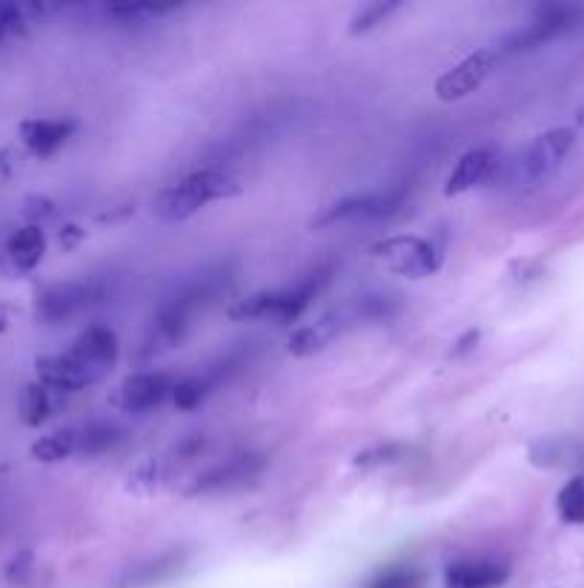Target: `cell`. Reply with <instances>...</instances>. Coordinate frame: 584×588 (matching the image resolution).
<instances>
[{"mask_svg": "<svg viewBox=\"0 0 584 588\" xmlns=\"http://www.w3.org/2000/svg\"><path fill=\"white\" fill-rule=\"evenodd\" d=\"M75 132V121L70 118H35V121H24L21 124V139H24L26 149L38 158H49L52 153L70 141Z\"/></svg>", "mask_w": 584, "mask_h": 588, "instance_id": "15", "label": "cell"}, {"mask_svg": "<svg viewBox=\"0 0 584 588\" xmlns=\"http://www.w3.org/2000/svg\"><path fill=\"white\" fill-rule=\"evenodd\" d=\"M212 387H216V382L209 380L207 373H200V376H190V380L175 382L172 399H175V405L181 410H193L212 394Z\"/></svg>", "mask_w": 584, "mask_h": 588, "instance_id": "21", "label": "cell"}, {"mask_svg": "<svg viewBox=\"0 0 584 588\" xmlns=\"http://www.w3.org/2000/svg\"><path fill=\"white\" fill-rule=\"evenodd\" d=\"M241 193V181L227 170H198L190 172L186 179L178 184L167 187L158 202H155V213L163 221H184V218L195 216L198 209L207 204L221 202V199H232Z\"/></svg>", "mask_w": 584, "mask_h": 588, "instance_id": "4", "label": "cell"}, {"mask_svg": "<svg viewBox=\"0 0 584 588\" xmlns=\"http://www.w3.org/2000/svg\"><path fill=\"white\" fill-rule=\"evenodd\" d=\"M54 7L47 3H0V44L15 35V32H24L26 26H32L40 17L52 15Z\"/></svg>", "mask_w": 584, "mask_h": 588, "instance_id": "18", "label": "cell"}, {"mask_svg": "<svg viewBox=\"0 0 584 588\" xmlns=\"http://www.w3.org/2000/svg\"><path fill=\"white\" fill-rule=\"evenodd\" d=\"M100 299H104V285L100 281H61V285H52L38 296V316L49 325H58V322L77 316L81 310L98 304Z\"/></svg>", "mask_w": 584, "mask_h": 588, "instance_id": "8", "label": "cell"}, {"mask_svg": "<svg viewBox=\"0 0 584 588\" xmlns=\"http://www.w3.org/2000/svg\"><path fill=\"white\" fill-rule=\"evenodd\" d=\"M172 12V7H153V3H115V7H107V15L115 21V24H146L153 17H161Z\"/></svg>", "mask_w": 584, "mask_h": 588, "instance_id": "24", "label": "cell"}, {"mask_svg": "<svg viewBox=\"0 0 584 588\" xmlns=\"http://www.w3.org/2000/svg\"><path fill=\"white\" fill-rule=\"evenodd\" d=\"M496 167H499V155H496V149L490 147L467 149V153L459 158V164L453 167V172L447 176L445 193L462 195L467 193V190H473V187L485 184L492 172H496Z\"/></svg>", "mask_w": 584, "mask_h": 588, "instance_id": "13", "label": "cell"}, {"mask_svg": "<svg viewBox=\"0 0 584 588\" xmlns=\"http://www.w3.org/2000/svg\"><path fill=\"white\" fill-rule=\"evenodd\" d=\"M77 434V454L81 457H98V454H107V451L118 448L123 440H126V431L121 425H112V422H93V425L75 428Z\"/></svg>", "mask_w": 584, "mask_h": 588, "instance_id": "17", "label": "cell"}, {"mask_svg": "<svg viewBox=\"0 0 584 588\" xmlns=\"http://www.w3.org/2000/svg\"><path fill=\"white\" fill-rule=\"evenodd\" d=\"M77 454V434L75 428H63V431H54L49 436H40L35 445H32V457L38 463H61V459H70Z\"/></svg>", "mask_w": 584, "mask_h": 588, "instance_id": "19", "label": "cell"}, {"mask_svg": "<svg viewBox=\"0 0 584 588\" xmlns=\"http://www.w3.org/2000/svg\"><path fill=\"white\" fill-rule=\"evenodd\" d=\"M21 413H24L26 425H40L47 422L49 413H52V396H49V387L29 385L24 391V399H21Z\"/></svg>", "mask_w": 584, "mask_h": 588, "instance_id": "23", "label": "cell"}, {"mask_svg": "<svg viewBox=\"0 0 584 588\" xmlns=\"http://www.w3.org/2000/svg\"><path fill=\"white\" fill-rule=\"evenodd\" d=\"M121 345L115 331L104 325L86 327L66 353L38 359V380L49 391H81L95 382H100L109 373V368L118 362Z\"/></svg>", "mask_w": 584, "mask_h": 588, "instance_id": "1", "label": "cell"}, {"mask_svg": "<svg viewBox=\"0 0 584 588\" xmlns=\"http://www.w3.org/2000/svg\"><path fill=\"white\" fill-rule=\"evenodd\" d=\"M178 565H181V557H175V554H167V557L155 560V563L144 565L141 572L132 574L130 586L132 588H138V586H149V583L163 580V577H170V574L175 572Z\"/></svg>", "mask_w": 584, "mask_h": 588, "instance_id": "27", "label": "cell"}, {"mask_svg": "<svg viewBox=\"0 0 584 588\" xmlns=\"http://www.w3.org/2000/svg\"><path fill=\"white\" fill-rule=\"evenodd\" d=\"M579 445L570 440H542L531 448V463L545 465V468H564L576 463Z\"/></svg>", "mask_w": 584, "mask_h": 588, "instance_id": "20", "label": "cell"}, {"mask_svg": "<svg viewBox=\"0 0 584 588\" xmlns=\"http://www.w3.org/2000/svg\"><path fill=\"white\" fill-rule=\"evenodd\" d=\"M401 454H404L401 445H378V448H369V451H364V454H358L355 463L364 465V468H373V465L396 463V459H401Z\"/></svg>", "mask_w": 584, "mask_h": 588, "instance_id": "29", "label": "cell"}, {"mask_svg": "<svg viewBox=\"0 0 584 588\" xmlns=\"http://www.w3.org/2000/svg\"><path fill=\"white\" fill-rule=\"evenodd\" d=\"M579 17H582L579 9L570 7L547 9V12H542V15L533 21V24L522 26V29H515L513 35H508L501 47L508 49V52H527V49L545 47L547 40L559 38V35L573 29V26L579 24Z\"/></svg>", "mask_w": 584, "mask_h": 588, "instance_id": "10", "label": "cell"}, {"mask_svg": "<svg viewBox=\"0 0 584 588\" xmlns=\"http://www.w3.org/2000/svg\"><path fill=\"white\" fill-rule=\"evenodd\" d=\"M367 588H422V574L410 565H390L378 572Z\"/></svg>", "mask_w": 584, "mask_h": 588, "instance_id": "25", "label": "cell"}, {"mask_svg": "<svg viewBox=\"0 0 584 588\" xmlns=\"http://www.w3.org/2000/svg\"><path fill=\"white\" fill-rule=\"evenodd\" d=\"M407 202V190L404 187H387V190H373V193L346 195L341 202L330 204L321 216L316 218V227H332L341 221H376L399 213Z\"/></svg>", "mask_w": 584, "mask_h": 588, "instance_id": "6", "label": "cell"}, {"mask_svg": "<svg viewBox=\"0 0 584 588\" xmlns=\"http://www.w3.org/2000/svg\"><path fill=\"white\" fill-rule=\"evenodd\" d=\"M44 253H47V236H44V230H40L38 225L21 227V230L9 236L7 259L17 273L35 271L40 259H44Z\"/></svg>", "mask_w": 584, "mask_h": 588, "instance_id": "16", "label": "cell"}, {"mask_svg": "<svg viewBox=\"0 0 584 588\" xmlns=\"http://www.w3.org/2000/svg\"><path fill=\"white\" fill-rule=\"evenodd\" d=\"M332 264H324L316 271L304 273L301 279L292 281L290 287L281 290H261V293L241 299L235 308L230 310V316L235 322H246V319H272L276 325H290L309 308V302L324 290V285L330 281Z\"/></svg>", "mask_w": 584, "mask_h": 588, "instance_id": "3", "label": "cell"}, {"mask_svg": "<svg viewBox=\"0 0 584 588\" xmlns=\"http://www.w3.org/2000/svg\"><path fill=\"white\" fill-rule=\"evenodd\" d=\"M476 341H478V331H467L462 339H459V348H455L453 353L455 357H462V353H467V350L476 348Z\"/></svg>", "mask_w": 584, "mask_h": 588, "instance_id": "30", "label": "cell"}, {"mask_svg": "<svg viewBox=\"0 0 584 588\" xmlns=\"http://www.w3.org/2000/svg\"><path fill=\"white\" fill-rule=\"evenodd\" d=\"M492 67H496V52L492 49H478V52L467 55L462 63H455L453 70H447L445 75L438 77L436 95L441 101H462V98L473 95L478 86L485 84Z\"/></svg>", "mask_w": 584, "mask_h": 588, "instance_id": "9", "label": "cell"}, {"mask_svg": "<svg viewBox=\"0 0 584 588\" xmlns=\"http://www.w3.org/2000/svg\"><path fill=\"white\" fill-rule=\"evenodd\" d=\"M373 256L381 259L392 273L410 276V279L433 276L441 267V250L418 236H390V239L378 241L373 248Z\"/></svg>", "mask_w": 584, "mask_h": 588, "instance_id": "5", "label": "cell"}, {"mask_svg": "<svg viewBox=\"0 0 584 588\" xmlns=\"http://www.w3.org/2000/svg\"><path fill=\"white\" fill-rule=\"evenodd\" d=\"M510 577V565L499 560H459L447 565V588H499Z\"/></svg>", "mask_w": 584, "mask_h": 588, "instance_id": "14", "label": "cell"}, {"mask_svg": "<svg viewBox=\"0 0 584 588\" xmlns=\"http://www.w3.org/2000/svg\"><path fill=\"white\" fill-rule=\"evenodd\" d=\"M396 9H399V3H396V0H387V3H385V0L367 3V7H362L353 15L350 32H353V35H358V32H367V29H373V26L385 24L387 15H390V12H396Z\"/></svg>", "mask_w": 584, "mask_h": 588, "instance_id": "26", "label": "cell"}, {"mask_svg": "<svg viewBox=\"0 0 584 588\" xmlns=\"http://www.w3.org/2000/svg\"><path fill=\"white\" fill-rule=\"evenodd\" d=\"M559 517L564 523H573V526H584V480L582 477H573L568 485L559 491Z\"/></svg>", "mask_w": 584, "mask_h": 588, "instance_id": "22", "label": "cell"}, {"mask_svg": "<svg viewBox=\"0 0 584 588\" xmlns=\"http://www.w3.org/2000/svg\"><path fill=\"white\" fill-rule=\"evenodd\" d=\"M576 144V132L568 127H556L547 130L545 135H538L531 147L524 149V155L515 161V181L519 184H538L547 179L550 172L559 170V164L568 158V153Z\"/></svg>", "mask_w": 584, "mask_h": 588, "instance_id": "7", "label": "cell"}, {"mask_svg": "<svg viewBox=\"0 0 584 588\" xmlns=\"http://www.w3.org/2000/svg\"><path fill=\"white\" fill-rule=\"evenodd\" d=\"M321 345H324V336H321V331H316V327H301V331L292 333V339H290V350L295 353V357H309V353L321 350Z\"/></svg>", "mask_w": 584, "mask_h": 588, "instance_id": "28", "label": "cell"}, {"mask_svg": "<svg viewBox=\"0 0 584 588\" xmlns=\"http://www.w3.org/2000/svg\"><path fill=\"white\" fill-rule=\"evenodd\" d=\"M230 281L232 276L227 267L204 271L198 273V276H193L190 281H184V285L178 287L175 293L161 304V310H158V319H155L158 339L167 341V345L184 339V333L190 331L193 319L216 302L218 296L227 293Z\"/></svg>", "mask_w": 584, "mask_h": 588, "instance_id": "2", "label": "cell"}, {"mask_svg": "<svg viewBox=\"0 0 584 588\" xmlns=\"http://www.w3.org/2000/svg\"><path fill=\"white\" fill-rule=\"evenodd\" d=\"M172 391H175V380H172L170 373H135V376H130V380L118 387V403H121L123 410H130V413H144V410H153L167 403Z\"/></svg>", "mask_w": 584, "mask_h": 588, "instance_id": "12", "label": "cell"}, {"mask_svg": "<svg viewBox=\"0 0 584 588\" xmlns=\"http://www.w3.org/2000/svg\"><path fill=\"white\" fill-rule=\"evenodd\" d=\"M264 471V459L253 457V454H241L227 463L209 468L207 473H200L198 480L190 488V496H207V494H227V491H239V488L250 485V482Z\"/></svg>", "mask_w": 584, "mask_h": 588, "instance_id": "11", "label": "cell"}]
</instances>
